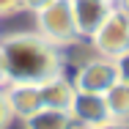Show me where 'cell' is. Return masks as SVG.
I'll return each mask as SVG.
<instances>
[{
  "mask_svg": "<svg viewBox=\"0 0 129 129\" xmlns=\"http://www.w3.org/2000/svg\"><path fill=\"white\" fill-rule=\"evenodd\" d=\"M6 99H8V107H11L14 118H22V121L44 107L41 104V93H39V85H30V82H8Z\"/></svg>",
  "mask_w": 129,
  "mask_h": 129,
  "instance_id": "7",
  "label": "cell"
},
{
  "mask_svg": "<svg viewBox=\"0 0 129 129\" xmlns=\"http://www.w3.org/2000/svg\"><path fill=\"white\" fill-rule=\"evenodd\" d=\"M104 102H107V110H110V118L113 121L129 124V82H121L118 80L104 93Z\"/></svg>",
  "mask_w": 129,
  "mask_h": 129,
  "instance_id": "10",
  "label": "cell"
},
{
  "mask_svg": "<svg viewBox=\"0 0 129 129\" xmlns=\"http://www.w3.org/2000/svg\"><path fill=\"white\" fill-rule=\"evenodd\" d=\"M77 91L85 93H107L115 82H118V69H115V60L110 58H91L80 66L77 77L72 80Z\"/></svg>",
  "mask_w": 129,
  "mask_h": 129,
  "instance_id": "4",
  "label": "cell"
},
{
  "mask_svg": "<svg viewBox=\"0 0 129 129\" xmlns=\"http://www.w3.org/2000/svg\"><path fill=\"white\" fill-rule=\"evenodd\" d=\"M17 11H22V3L19 0H0V17H11Z\"/></svg>",
  "mask_w": 129,
  "mask_h": 129,
  "instance_id": "13",
  "label": "cell"
},
{
  "mask_svg": "<svg viewBox=\"0 0 129 129\" xmlns=\"http://www.w3.org/2000/svg\"><path fill=\"white\" fill-rule=\"evenodd\" d=\"M113 6H115L118 11H124V14L129 17V0H113Z\"/></svg>",
  "mask_w": 129,
  "mask_h": 129,
  "instance_id": "16",
  "label": "cell"
},
{
  "mask_svg": "<svg viewBox=\"0 0 129 129\" xmlns=\"http://www.w3.org/2000/svg\"><path fill=\"white\" fill-rule=\"evenodd\" d=\"M11 121H14V113L8 107V99H6V88H0V129H8Z\"/></svg>",
  "mask_w": 129,
  "mask_h": 129,
  "instance_id": "11",
  "label": "cell"
},
{
  "mask_svg": "<svg viewBox=\"0 0 129 129\" xmlns=\"http://www.w3.org/2000/svg\"><path fill=\"white\" fill-rule=\"evenodd\" d=\"M91 129H129V124H121V121H107V124H99V126Z\"/></svg>",
  "mask_w": 129,
  "mask_h": 129,
  "instance_id": "15",
  "label": "cell"
},
{
  "mask_svg": "<svg viewBox=\"0 0 129 129\" xmlns=\"http://www.w3.org/2000/svg\"><path fill=\"white\" fill-rule=\"evenodd\" d=\"M36 33L41 39H47L55 47L72 44L77 39V27L72 17V0H52L47 8H41L36 14Z\"/></svg>",
  "mask_w": 129,
  "mask_h": 129,
  "instance_id": "2",
  "label": "cell"
},
{
  "mask_svg": "<svg viewBox=\"0 0 129 129\" xmlns=\"http://www.w3.org/2000/svg\"><path fill=\"white\" fill-rule=\"evenodd\" d=\"M91 41H93V47L102 58L115 60L118 55H124L129 50V17L124 11L113 8L110 17L102 22V27L91 36Z\"/></svg>",
  "mask_w": 129,
  "mask_h": 129,
  "instance_id": "3",
  "label": "cell"
},
{
  "mask_svg": "<svg viewBox=\"0 0 129 129\" xmlns=\"http://www.w3.org/2000/svg\"><path fill=\"white\" fill-rule=\"evenodd\" d=\"M115 69H118V80L121 82H129V50L115 58Z\"/></svg>",
  "mask_w": 129,
  "mask_h": 129,
  "instance_id": "12",
  "label": "cell"
},
{
  "mask_svg": "<svg viewBox=\"0 0 129 129\" xmlns=\"http://www.w3.org/2000/svg\"><path fill=\"white\" fill-rule=\"evenodd\" d=\"M6 60V82H30L39 85L44 80L60 74L63 60L55 44L39 33H11L0 41Z\"/></svg>",
  "mask_w": 129,
  "mask_h": 129,
  "instance_id": "1",
  "label": "cell"
},
{
  "mask_svg": "<svg viewBox=\"0 0 129 129\" xmlns=\"http://www.w3.org/2000/svg\"><path fill=\"white\" fill-rule=\"evenodd\" d=\"M69 113H72V118L77 121V126H85V129L113 121V118H110V110H107V102H104V93L77 91V93H74V102L69 107Z\"/></svg>",
  "mask_w": 129,
  "mask_h": 129,
  "instance_id": "6",
  "label": "cell"
},
{
  "mask_svg": "<svg viewBox=\"0 0 129 129\" xmlns=\"http://www.w3.org/2000/svg\"><path fill=\"white\" fill-rule=\"evenodd\" d=\"M25 129H80V126H77V121L72 118L69 110L41 107L39 113H33L30 118H25Z\"/></svg>",
  "mask_w": 129,
  "mask_h": 129,
  "instance_id": "9",
  "label": "cell"
},
{
  "mask_svg": "<svg viewBox=\"0 0 129 129\" xmlns=\"http://www.w3.org/2000/svg\"><path fill=\"white\" fill-rule=\"evenodd\" d=\"M113 0H72V17H74V27H77V36L91 39L102 22L110 17L113 11Z\"/></svg>",
  "mask_w": 129,
  "mask_h": 129,
  "instance_id": "5",
  "label": "cell"
},
{
  "mask_svg": "<svg viewBox=\"0 0 129 129\" xmlns=\"http://www.w3.org/2000/svg\"><path fill=\"white\" fill-rule=\"evenodd\" d=\"M6 82V60H3V50H0V85Z\"/></svg>",
  "mask_w": 129,
  "mask_h": 129,
  "instance_id": "17",
  "label": "cell"
},
{
  "mask_svg": "<svg viewBox=\"0 0 129 129\" xmlns=\"http://www.w3.org/2000/svg\"><path fill=\"white\" fill-rule=\"evenodd\" d=\"M39 93H41V104L50 107V110H69L74 102V82L66 80L63 74H55V77L39 82Z\"/></svg>",
  "mask_w": 129,
  "mask_h": 129,
  "instance_id": "8",
  "label": "cell"
},
{
  "mask_svg": "<svg viewBox=\"0 0 129 129\" xmlns=\"http://www.w3.org/2000/svg\"><path fill=\"white\" fill-rule=\"evenodd\" d=\"M22 3V8H27V11H33V14H39L41 8H47L52 0H19Z\"/></svg>",
  "mask_w": 129,
  "mask_h": 129,
  "instance_id": "14",
  "label": "cell"
}]
</instances>
